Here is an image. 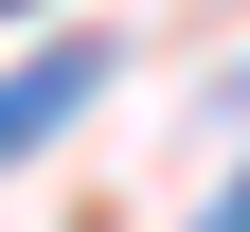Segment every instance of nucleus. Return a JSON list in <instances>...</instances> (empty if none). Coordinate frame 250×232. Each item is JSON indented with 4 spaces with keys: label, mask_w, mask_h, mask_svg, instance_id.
Listing matches in <instances>:
<instances>
[{
    "label": "nucleus",
    "mask_w": 250,
    "mask_h": 232,
    "mask_svg": "<svg viewBox=\"0 0 250 232\" xmlns=\"http://www.w3.org/2000/svg\"><path fill=\"white\" fill-rule=\"evenodd\" d=\"M72 107H89V54H36V72H0V161H36Z\"/></svg>",
    "instance_id": "1"
},
{
    "label": "nucleus",
    "mask_w": 250,
    "mask_h": 232,
    "mask_svg": "<svg viewBox=\"0 0 250 232\" xmlns=\"http://www.w3.org/2000/svg\"><path fill=\"white\" fill-rule=\"evenodd\" d=\"M214 232H250V179H232V196H214Z\"/></svg>",
    "instance_id": "2"
},
{
    "label": "nucleus",
    "mask_w": 250,
    "mask_h": 232,
    "mask_svg": "<svg viewBox=\"0 0 250 232\" xmlns=\"http://www.w3.org/2000/svg\"><path fill=\"white\" fill-rule=\"evenodd\" d=\"M0 18H36V0H0Z\"/></svg>",
    "instance_id": "3"
},
{
    "label": "nucleus",
    "mask_w": 250,
    "mask_h": 232,
    "mask_svg": "<svg viewBox=\"0 0 250 232\" xmlns=\"http://www.w3.org/2000/svg\"><path fill=\"white\" fill-rule=\"evenodd\" d=\"M232 107H250V89H232Z\"/></svg>",
    "instance_id": "4"
}]
</instances>
